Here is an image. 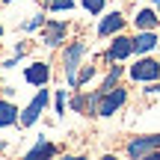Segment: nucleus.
<instances>
[{"label":"nucleus","mask_w":160,"mask_h":160,"mask_svg":"<svg viewBox=\"0 0 160 160\" xmlns=\"http://www.w3.org/2000/svg\"><path fill=\"white\" fill-rule=\"evenodd\" d=\"M128 101V89L122 86H113L107 92H98V104H95V116H113L119 107H125Z\"/></svg>","instance_id":"obj_1"},{"label":"nucleus","mask_w":160,"mask_h":160,"mask_svg":"<svg viewBox=\"0 0 160 160\" xmlns=\"http://www.w3.org/2000/svg\"><path fill=\"white\" fill-rule=\"evenodd\" d=\"M83 53H86V42H71V45L65 48V53H62L65 80H68L71 86H74V80H77V65H80V59H83Z\"/></svg>","instance_id":"obj_2"},{"label":"nucleus","mask_w":160,"mask_h":160,"mask_svg":"<svg viewBox=\"0 0 160 160\" xmlns=\"http://www.w3.org/2000/svg\"><path fill=\"white\" fill-rule=\"evenodd\" d=\"M154 151H160V133H151V137H133L128 142V157L139 160V157H151Z\"/></svg>","instance_id":"obj_3"},{"label":"nucleus","mask_w":160,"mask_h":160,"mask_svg":"<svg viewBox=\"0 0 160 160\" xmlns=\"http://www.w3.org/2000/svg\"><path fill=\"white\" fill-rule=\"evenodd\" d=\"M131 77L137 80V83H154L160 77V62L151 57H142L137 65H131Z\"/></svg>","instance_id":"obj_4"},{"label":"nucleus","mask_w":160,"mask_h":160,"mask_svg":"<svg viewBox=\"0 0 160 160\" xmlns=\"http://www.w3.org/2000/svg\"><path fill=\"white\" fill-rule=\"evenodd\" d=\"M131 53H133V39H128V36H116V39L110 42L104 59H107V62H122V59H128Z\"/></svg>","instance_id":"obj_5"},{"label":"nucleus","mask_w":160,"mask_h":160,"mask_svg":"<svg viewBox=\"0 0 160 160\" xmlns=\"http://www.w3.org/2000/svg\"><path fill=\"white\" fill-rule=\"evenodd\" d=\"M48 107V89H42L39 95L33 98V101L27 104V110H24L21 116H18V125H24V128H30L33 122H39V116H42V110Z\"/></svg>","instance_id":"obj_6"},{"label":"nucleus","mask_w":160,"mask_h":160,"mask_svg":"<svg viewBox=\"0 0 160 160\" xmlns=\"http://www.w3.org/2000/svg\"><path fill=\"white\" fill-rule=\"evenodd\" d=\"M65 33H68V24L62 21H48L45 24V45L48 48H57L65 42Z\"/></svg>","instance_id":"obj_7"},{"label":"nucleus","mask_w":160,"mask_h":160,"mask_svg":"<svg viewBox=\"0 0 160 160\" xmlns=\"http://www.w3.org/2000/svg\"><path fill=\"white\" fill-rule=\"evenodd\" d=\"M24 80L33 83V86H45L48 80H51V65H48V62H33V65H27Z\"/></svg>","instance_id":"obj_8"},{"label":"nucleus","mask_w":160,"mask_h":160,"mask_svg":"<svg viewBox=\"0 0 160 160\" xmlns=\"http://www.w3.org/2000/svg\"><path fill=\"white\" fill-rule=\"evenodd\" d=\"M125 21H128V18L122 15V12H110V15H104L101 24H98V36H113V33H119V30L125 27Z\"/></svg>","instance_id":"obj_9"},{"label":"nucleus","mask_w":160,"mask_h":160,"mask_svg":"<svg viewBox=\"0 0 160 160\" xmlns=\"http://www.w3.org/2000/svg\"><path fill=\"white\" fill-rule=\"evenodd\" d=\"M157 33L154 30H139V36L133 39V53H148V51H154L157 48Z\"/></svg>","instance_id":"obj_10"},{"label":"nucleus","mask_w":160,"mask_h":160,"mask_svg":"<svg viewBox=\"0 0 160 160\" xmlns=\"http://www.w3.org/2000/svg\"><path fill=\"white\" fill-rule=\"evenodd\" d=\"M133 24H137L139 30H157L160 18H157V12H154V9H139V12H137V18H133Z\"/></svg>","instance_id":"obj_11"},{"label":"nucleus","mask_w":160,"mask_h":160,"mask_svg":"<svg viewBox=\"0 0 160 160\" xmlns=\"http://www.w3.org/2000/svg\"><path fill=\"white\" fill-rule=\"evenodd\" d=\"M18 107L9 101H0V128H9V125H18Z\"/></svg>","instance_id":"obj_12"},{"label":"nucleus","mask_w":160,"mask_h":160,"mask_svg":"<svg viewBox=\"0 0 160 160\" xmlns=\"http://www.w3.org/2000/svg\"><path fill=\"white\" fill-rule=\"evenodd\" d=\"M53 154H57V145L48 142V139H39V145H33V148L27 151L30 160H33V157H53Z\"/></svg>","instance_id":"obj_13"},{"label":"nucleus","mask_w":160,"mask_h":160,"mask_svg":"<svg viewBox=\"0 0 160 160\" xmlns=\"http://www.w3.org/2000/svg\"><path fill=\"white\" fill-rule=\"evenodd\" d=\"M122 71H125V68H122V65H113V68H110V74L104 77V83H101V89H98V92H107V89H113V86L119 83Z\"/></svg>","instance_id":"obj_14"},{"label":"nucleus","mask_w":160,"mask_h":160,"mask_svg":"<svg viewBox=\"0 0 160 160\" xmlns=\"http://www.w3.org/2000/svg\"><path fill=\"white\" fill-rule=\"evenodd\" d=\"M48 9L51 12H68V9H74V0H48Z\"/></svg>","instance_id":"obj_15"},{"label":"nucleus","mask_w":160,"mask_h":160,"mask_svg":"<svg viewBox=\"0 0 160 160\" xmlns=\"http://www.w3.org/2000/svg\"><path fill=\"white\" fill-rule=\"evenodd\" d=\"M92 77H95V65H86V68L77 74V80H74V89H80V86H83L86 80H92Z\"/></svg>","instance_id":"obj_16"},{"label":"nucleus","mask_w":160,"mask_h":160,"mask_svg":"<svg viewBox=\"0 0 160 160\" xmlns=\"http://www.w3.org/2000/svg\"><path fill=\"white\" fill-rule=\"evenodd\" d=\"M80 3L86 6L89 15H101V12H104V0H80Z\"/></svg>","instance_id":"obj_17"},{"label":"nucleus","mask_w":160,"mask_h":160,"mask_svg":"<svg viewBox=\"0 0 160 160\" xmlns=\"http://www.w3.org/2000/svg\"><path fill=\"white\" fill-rule=\"evenodd\" d=\"M42 24H45V15H36V18H33V21H27V24H24V27H21V30H27V33H30V30H39V27H42Z\"/></svg>","instance_id":"obj_18"},{"label":"nucleus","mask_w":160,"mask_h":160,"mask_svg":"<svg viewBox=\"0 0 160 160\" xmlns=\"http://www.w3.org/2000/svg\"><path fill=\"white\" fill-rule=\"evenodd\" d=\"M57 113H65V89H57Z\"/></svg>","instance_id":"obj_19"},{"label":"nucleus","mask_w":160,"mask_h":160,"mask_svg":"<svg viewBox=\"0 0 160 160\" xmlns=\"http://www.w3.org/2000/svg\"><path fill=\"white\" fill-rule=\"evenodd\" d=\"M145 92H148V95H151V92H160V83H148V89H145Z\"/></svg>","instance_id":"obj_20"},{"label":"nucleus","mask_w":160,"mask_h":160,"mask_svg":"<svg viewBox=\"0 0 160 160\" xmlns=\"http://www.w3.org/2000/svg\"><path fill=\"white\" fill-rule=\"evenodd\" d=\"M154 6H157V12H160V0H154Z\"/></svg>","instance_id":"obj_21"},{"label":"nucleus","mask_w":160,"mask_h":160,"mask_svg":"<svg viewBox=\"0 0 160 160\" xmlns=\"http://www.w3.org/2000/svg\"><path fill=\"white\" fill-rule=\"evenodd\" d=\"M36 3H48V0H36Z\"/></svg>","instance_id":"obj_22"},{"label":"nucleus","mask_w":160,"mask_h":160,"mask_svg":"<svg viewBox=\"0 0 160 160\" xmlns=\"http://www.w3.org/2000/svg\"><path fill=\"white\" fill-rule=\"evenodd\" d=\"M0 36H3V27H0Z\"/></svg>","instance_id":"obj_23"}]
</instances>
